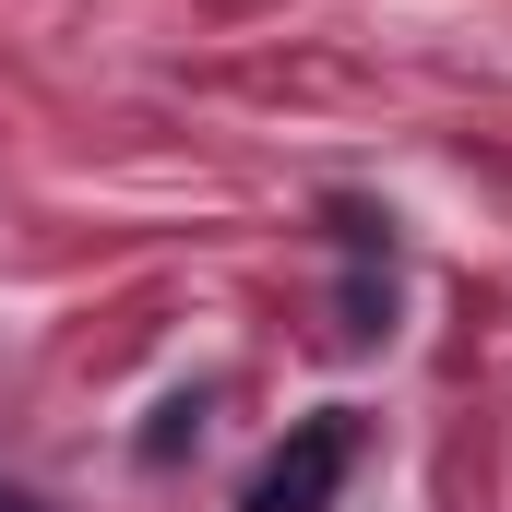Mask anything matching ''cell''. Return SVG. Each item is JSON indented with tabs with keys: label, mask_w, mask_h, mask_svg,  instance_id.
Returning <instances> with one entry per match:
<instances>
[{
	"label": "cell",
	"mask_w": 512,
	"mask_h": 512,
	"mask_svg": "<svg viewBox=\"0 0 512 512\" xmlns=\"http://www.w3.org/2000/svg\"><path fill=\"white\" fill-rule=\"evenodd\" d=\"M346 465H358V417L322 405V417H298V429L262 453V477H251V501H239V512H334Z\"/></svg>",
	"instance_id": "1"
},
{
	"label": "cell",
	"mask_w": 512,
	"mask_h": 512,
	"mask_svg": "<svg viewBox=\"0 0 512 512\" xmlns=\"http://www.w3.org/2000/svg\"><path fill=\"white\" fill-rule=\"evenodd\" d=\"M0 512H36V501H24V489H12V477H0Z\"/></svg>",
	"instance_id": "2"
}]
</instances>
